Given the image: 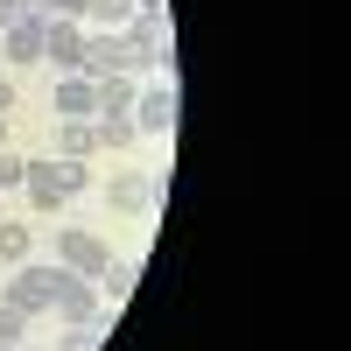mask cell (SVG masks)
Returning a JSON list of instances; mask_svg holds the SVG:
<instances>
[{
  "instance_id": "6da1fadb",
  "label": "cell",
  "mask_w": 351,
  "mask_h": 351,
  "mask_svg": "<svg viewBox=\"0 0 351 351\" xmlns=\"http://www.w3.org/2000/svg\"><path fill=\"white\" fill-rule=\"evenodd\" d=\"M56 281H64V267H43V260H21L0 302H8V309H21V316H49V302H56Z\"/></svg>"
},
{
  "instance_id": "7a4b0ae2",
  "label": "cell",
  "mask_w": 351,
  "mask_h": 351,
  "mask_svg": "<svg viewBox=\"0 0 351 351\" xmlns=\"http://www.w3.org/2000/svg\"><path fill=\"white\" fill-rule=\"evenodd\" d=\"M120 71H141L134 64V49H127V36L120 28H84V56H77V77H120Z\"/></svg>"
},
{
  "instance_id": "3957f363",
  "label": "cell",
  "mask_w": 351,
  "mask_h": 351,
  "mask_svg": "<svg viewBox=\"0 0 351 351\" xmlns=\"http://www.w3.org/2000/svg\"><path fill=\"white\" fill-rule=\"evenodd\" d=\"M127 49H134V64H162V77H169V64H176V49H169V14H127Z\"/></svg>"
},
{
  "instance_id": "277c9868",
  "label": "cell",
  "mask_w": 351,
  "mask_h": 351,
  "mask_svg": "<svg viewBox=\"0 0 351 351\" xmlns=\"http://www.w3.org/2000/svg\"><path fill=\"white\" fill-rule=\"evenodd\" d=\"M106 260H112L106 239H92V232H77V225H71V232H56V267H71V274H84V281H99V274H106Z\"/></svg>"
},
{
  "instance_id": "5b68a950",
  "label": "cell",
  "mask_w": 351,
  "mask_h": 351,
  "mask_svg": "<svg viewBox=\"0 0 351 351\" xmlns=\"http://www.w3.org/2000/svg\"><path fill=\"white\" fill-rule=\"evenodd\" d=\"M134 127H141V134H169V127H176V77L134 92Z\"/></svg>"
},
{
  "instance_id": "8992f818",
  "label": "cell",
  "mask_w": 351,
  "mask_h": 351,
  "mask_svg": "<svg viewBox=\"0 0 351 351\" xmlns=\"http://www.w3.org/2000/svg\"><path fill=\"white\" fill-rule=\"evenodd\" d=\"M64 324H99V288L84 281V274H71L64 267V281H56V302H49Z\"/></svg>"
},
{
  "instance_id": "52a82bcc",
  "label": "cell",
  "mask_w": 351,
  "mask_h": 351,
  "mask_svg": "<svg viewBox=\"0 0 351 351\" xmlns=\"http://www.w3.org/2000/svg\"><path fill=\"white\" fill-rule=\"evenodd\" d=\"M77 56H84V21H49L43 28V64H56V71H77Z\"/></svg>"
},
{
  "instance_id": "ba28073f",
  "label": "cell",
  "mask_w": 351,
  "mask_h": 351,
  "mask_svg": "<svg viewBox=\"0 0 351 351\" xmlns=\"http://www.w3.org/2000/svg\"><path fill=\"white\" fill-rule=\"evenodd\" d=\"M49 112H56V120H99V84L71 71L64 84H56V99H49Z\"/></svg>"
},
{
  "instance_id": "9c48e42d",
  "label": "cell",
  "mask_w": 351,
  "mask_h": 351,
  "mask_svg": "<svg viewBox=\"0 0 351 351\" xmlns=\"http://www.w3.org/2000/svg\"><path fill=\"white\" fill-rule=\"evenodd\" d=\"M43 28H49V21H43V14H28V8H21L8 28H0V36H8V56H14V64H43Z\"/></svg>"
},
{
  "instance_id": "30bf717a",
  "label": "cell",
  "mask_w": 351,
  "mask_h": 351,
  "mask_svg": "<svg viewBox=\"0 0 351 351\" xmlns=\"http://www.w3.org/2000/svg\"><path fill=\"white\" fill-rule=\"evenodd\" d=\"M106 204H112V211H148V204H155V183H148V176H112V183H106Z\"/></svg>"
},
{
  "instance_id": "8fae6325",
  "label": "cell",
  "mask_w": 351,
  "mask_h": 351,
  "mask_svg": "<svg viewBox=\"0 0 351 351\" xmlns=\"http://www.w3.org/2000/svg\"><path fill=\"white\" fill-rule=\"evenodd\" d=\"M21 190H28V204H36V211H56V204H64V190H56V176H49V162H28V176H21Z\"/></svg>"
},
{
  "instance_id": "7c38bea8",
  "label": "cell",
  "mask_w": 351,
  "mask_h": 351,
  "mask_svg": "<svg viewBox=\"0 0 351 351\" xmlns=\"http://www.w3.org/2000/svg\"><path fill=\"white\" fill-rule=\"evenodd\" d=\"M92 134H99V148H127L141 127H134V112H99V120H92Z\"/></svg>"
},
{
  "instance_id": "4fadbf2b",
  "label": "cell",
  "mask_w": 351,
  "mask_h": 351,
  "mask_svg": "<svg viewBox=\"0 0 351 351\" xmlns=\"http://www.w3.org/2000/svg\"><path fill=\"white\" fill-rule=\"evenodd\" d=\"M56 148H64V155H99V134H92V120H64V134H56Z\"/></svg>"
},
{
  "instance_id": "5bb4252c",
  "label": "cell",
  "mask_w": 351,
  "mask_h": 351,
  "mask_svg": "<svg viewBox=\"0 0 351 351\" xmlns=\"http://www.w3.org/2000/svg\"><path fill=\"white\" fill-rule=\"evenodd\" d=\"M49 176H56V190H64V197H77V190H92V169H84L77 155H56V162H49Z\"/></svg>"
},
{
  "instance_id": "9a60e30c",
  "label": "cell",
  "mask_w": 351,
  "mask_h": 351,
  "mask_svg": "<svg viewBox=\"0 0 351 351\" xmlns=\"http://www.w3.org/2000/svg\"><path fill=\"white\" fill-rule=\"evenodd\" d=\"M99 112H134V77H99Z\"/></svg>"
},
{
  "instance_id": "2e32d148",
  "label": "cell",
  "mask_w": 351,
  "mask_h": 351,
  "mask_svg": "<svg viewBox=\"0 0 351 351\" xmlns=\"http://www.w3.org/2000/svg\"><path fill=\"white\" fill-rule=\"evenodd\" d=\"M127 14H134V0H84V21L92 28H127Z\"/></svg>"
},
{
  "instance_id": "e0dca14e",
  "label": "cell",
  "mask_w": 351,
  "mask_h": 351,
  "mask_svg": "<svg viewBox=\"0 0 351 351\" xmlns=\"http://www.w3.org/2000/svg\"><path fill=\"white\" fill-rule=\"evenodd\" d=\"M134 281H141V267H134V260H106V274H99L92 288H99V295H127Z\"/></svg>"
},
{
  "instance_id": "ac0fdd59",
  "label": "cell",
  "mask_w": 351,
  "mask_h": 351,
  "mask_svg": "<svg viewBox=\"0 0 351 351\" xmlns=\"http://www.w3.org/2000/svg\"><path fill=\"white\" fill-rule=\"evenodd\" d=\"M28 253H36V239H28V225H0V260H8V267H21Z\"/></svg>"
},
{
  "instance_id": "d6986e66",
  "label": "cell",
  "mask_w": 351,
  "mask_h": 351,
  "mask_svg": "<svg viewBox=\"0 0 351 351\" xmlns=\"http://www.w3.org/2000/svg\"><path fill=\"white\" fill-rule=\"evenodd\" d=\"M21 8L43 21H84V0H21Z\"/></svg>"
},
{
  "instance_id": "ffe728a7",
  "label": "cell",
  "mask_w": 351,
  "mask_h": 351,
  "mask_svg": "<svg viewBox=\"0 0 351 351\" xmlns=\"http://www.w3.org/2000/svg\"><path fill=\"white\" fill-rule=\"evenodd\" d=\"M21 176H28V155L0 148V190H21Z\"/></svg>"
},
{
  "instance_id": "44dd1931",
  "label": "cell",
  "mask_w": 351,
  "mask_h": 351,
  "mask_svg": "<svg viewBox=\"0 0 351 351\" xmlns=\"http://www.w3.org/2000/svg\"><path fill=\"white\" fill-rule=\"evenodd\" d=\"M56 351H99V324H71Z\"/></svg>"
},
{
  "instance_id": "7402d4cb",
  "label": "cell",
  "mask_w": 351,
  "mask_h": 351,
  "mask_svg": "<svg viewBox=\"0 0 351 351\" xmlns=\"http://www.w3.org/2000/svg\"><path fill=\"white\" fill-rule=\"evenodd\" d=\"M14 337H28V316H21V309H8V302H0V344H14Z\"/></svg>"
},
{
  "instance_id": "603a6c76",
  "label": "cell",
  "mask_w": 351,
  "mask_h": 351,
  "mask_svg": "<svg viewBox=\"0 0 351 351\" xmlns=\"http://www.w3.org/2000/svg\"><path fill=\"white\" fill-rule=\"evenodd\" d=\"M14 99H21V92H14L8 77H0V120H14Z\"/></svg>"
},
{
  "instance_id": "cb8c5ba5",
  "label": "cell",
  "mask_w": 351,
  "mask_h": 351,
  "mask_svg": "<svg viewBox=\"0 0 351 351\" xmlns=\"http://www.w3.org/2000/svg\"><path fill=\"white\" fill-rule=\"evenodd\" d=\"M14 14H21V0H0V28H8V21H14Z\"/></svg>"
},
{
  "instance_id": "d4e9b609",
  "label": "cell",
  "mask_w": 351,
  "mask_h": 351,
  "mask_svg": "<svg viewBox=\"0 0 351 351\" xmlns=\"http://www.w3.org/2000/svg\"><path fill=\"white\" fill-rule=\"evenodd\" d=\"M134 14H162V0H134Z\"/></svg>"
},
{
  "instance_id": "484cf974",
  "label": "cell",
  "mask_w": 351,
  "mask_h": 351,
  "mask_svg": "<svg viewBox=\"0 0 351 351\" xmlns=\"http://www.w3.org/2000/svg\"><path fill=\"white\" fill-rule=\"evenodd\" d=\"M0 148H8V120H0Z\"/></svg>"
},
{
  "instance_id": "4316f807",
  "label": "cell",
  "mask_w": 351,
  "mask_h": 351,
  "mask_svg": "<svg viewBox=\"0 0 351 351\" xmlns=\"http://www.w3.org/2000/svg\"><path fill=\"white\" fill-rule=\"evenodd\" d=\"M0 351H14V344H0Z\"/></svg>"
}]
</instances>
